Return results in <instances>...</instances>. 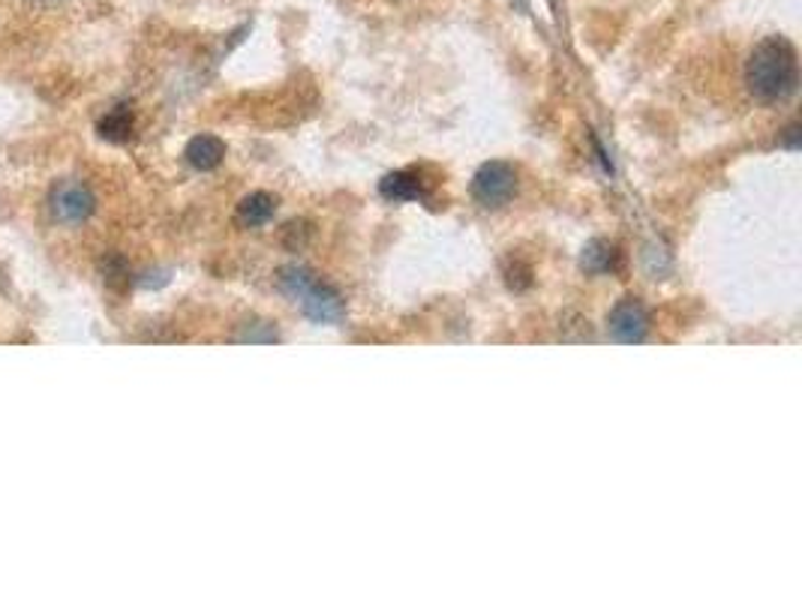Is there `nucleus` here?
Returning <instances> with one entry per match:
<instances>
[{
	"mask_svg": "<svg viewBox=\"0 0 802 600\" xmlns=\"http://www.w3.org/2000/svg\"><path fill=\"white\" fill-rule=\"evenodd\" d=\"M102 274H106V283H109V286H124L129 271H126V262L121 255H109V259L102 262Z\"/></svg>",
	"mask_w": 802,
	"mask_h": 600,
	"instance_id": "9b49d317",
	"label": "nucleus"
},
{
	"mask_svg": "<svg viewBox=\"0 0 802 600\" xmlns=\"http://www.w3.org/2000/svg\"><path fill=\"white\" fill-rule=\"evenodd\" d=\"M382 196L391 201H412L421 196V180L412 172H394L382 180Z\"/></svg>",
	"mask_w": 802,
	"mask_h": 600,
	"instance_id": "9d476101",
	"label": "nucleus"
},
{
	"mask_svg": "<svg viewBox=\"0 0 802 600\" xmlns=\"http://www.w3.org/2000/svg\"><path fill=\"white\" fill-rule=\"evenodd\" d=\"M745 85L754 100L776 105L790 100L800 85V63L797 49L785 37H766L757 49L749 54L745 63Z\"/></svg>",
	"mask_w": 802,
	"mask_h": 600,
	"instance_id": "f257e3e1",
	"label": "nucleus"
},
{
	"mask_svg": "<svg viewBox=\"0 0 802 600\" xmlns=\"http://www.w3.org/2000/svg\"><path fill=\"white\" fill-rule=\"evenodd\" d=\"M800 145V124H790L785 129V148H797Z\"/></svg>",
	"mask_w": 802,
	"mask_h": 600,
	"instance_id": "f8f14e48",
	"label": "nucleus"
},
{
	"mask_svg": "<svg viewBox=\"0 0 802 600\" xmlns=\"http://www.w3.org/2000/svg\"><path fill=\"white\" fill-rule=\"evenodd\" d=\"M184 157H187V163L193 165V168H199V172H211V168H217V165L223 163V157H226V145H223V141H220L217 136H196V138H189Z\"/></svg>",
	"mask_w": 802,
	"mask_h": 600,
	"instance_id": "423d86ee",
	"label": "nucleus"
},
{
	"mask_svg": "<svg viewBox=\"0 0 802 600\" xmlns=\"http://www.w3.org/2000/svg\"><path fill=\"white\" fill-rule=\"evenodd\" d=\"M607 327L619 342H643L650 334V313L638 298H622L610 310Z\"/></svg>",
	"mask_w": 802,
	"mask_h": 600,
	"instance_id": "39448f33",
	"label": "nucleus"
},
{
	"mask_svg": "<svg viewBox=\"0 0 802 600\" xmlns=\"http://www.w3.org/2000/svg\"><path fill=\"white\" fill-rule=\"evenodd\" d=\"M133 129H136V117H133V109L129 105H114L112 112L102 114L100 124H97V133H100L106 141H114V145H124L133 138Z\"/></svg>",
	"mask_w": 802,
	"mask_h": 600,
	"instance_id": "0eeeda50",
	"label": "nucleus"
},
{
	"mask_svg": "<svg viewBox=\"0 0 802 600\" xmlns=\"http://www.w3.org/2000/svg\"><path fill=\"white\" fill-rule=\"evenodd\" d=\"M276 211V199L274 196H268V192H250L247 199H240L238 204V223L244 228H262Z\"/></svg>",
	"mask_w": 802,
	"mask_h": 600,
	"instance_id": "1a4fd4ad",
	"label": "nucleus"
},
{
	"mask_svg": "<svg viewBox=\"0 0 802 600\" xmlns=\"http://www.w3.org/2000/svg\"><path fill=\"white\" fill-rule=\"evenodd\" d=\"M97 208V199L85 184L78 180H61L58 187L51 189L49 196V211L51 216L63 225H78L88 220Z\"/></svg>",
	"mask_w": 802,
	"mask_h": 600,
	"instance_id": "7ed1b4c3",
	"label": "nucleus"
},
{
	"mask_svg": "<svg viewBox=\"0 0 802 600\" xmlns=\"http://www.w3.org/2000/svg\"><path fill=\"white\" fill-rule=\"evenodd\" d=\"M616 264H619V250H616L610 240L602 238L587 243V250L580 255V267L592 276L610 274V271H616Z\"/></svg>",
	"mask_w": 802,
	"mask_h": 600,
	"instance_id": "6e6552de",
	"label": "nucleus"
},
{
	"mask_svg": "<svg viewBox=\"0 0 802 600\" xmlns=\"http://www.w3.org/2000/svg\"><path fill=\"white\" fill-rule=\"evenodd\" d=\"M280 286L288 298H295V303H301V310L313 322L322 325H334L343 318V300L334 288H328L325 283H319L313 274H307L304 267H286L280 276Z\"/></svg>",
	"mask_w": 802,
	"mask_h": 600,
	"instance_id": "f03ea898",
	"label": "nucleus"
},
{
	"mask_svg": "<svg viewBox=\"0 0 802 600\" xmlns=\"http://www.w3.org/2000/svg\"><path fill=\"white\" fill-rule=\"evenodd\" d=\"M517 175L508 163H484L476 172L472 180V192L481 204L488 208H502L505 201L515 196Z\"/></svg>",
	"mask_w": 802,
	"mask_h": 600,
	"instance_id": "20e7f679",
	"label": "nucleus"
}]
</instances>
